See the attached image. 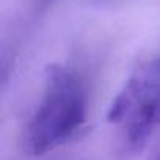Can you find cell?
Returning <instances> with one entry per match:
<instances>
[{
	"instance_id": "cell-1",
	"label": "cell",
	"mask_w": 160,
	"mask_h": 160,
	"mask_svg": "<svg viewBox=\"0 0 160 160\" xmlns=\"http://www.w3.org/2000/svg\"><path fill=\"white\" fill-rule=\"evenodd\" d=\"M88 94L82 77L64 64H49L39 102L22 132V149L39 157L71 141L87 122Z\"/></svg>"
},
{
	"instance_id": "cell-3",
	"label": "cell",
	"mask_w": 160,
	"mask_h": 160,
	"mask_svg": "<svg viewBox=\"0 0 160 160\" xmlns=\"http://www.w3.org/2000/svg\"><path fill=\"white\" fill-rule=\"evenodd\" d=\"M151 160H160V154H157V155H155V157H152Z\"/></svg>"
},
{
	"instance_id": "cell-2",
	"label": "cell",
	"mask_w": 160,
	"mask_h": 160,
	"mask_svg": "<svg viewBox=\"0 0 160 160\" xmlns=\"http://www.w3.org/2000/svg\"><path fill=\"white\" fill-rule=\"evenodd\" d=\"M107 121L126 154H137L148 144L160 126V57L135 66L115 96Z\"/></svg>"
}]
</instances>
